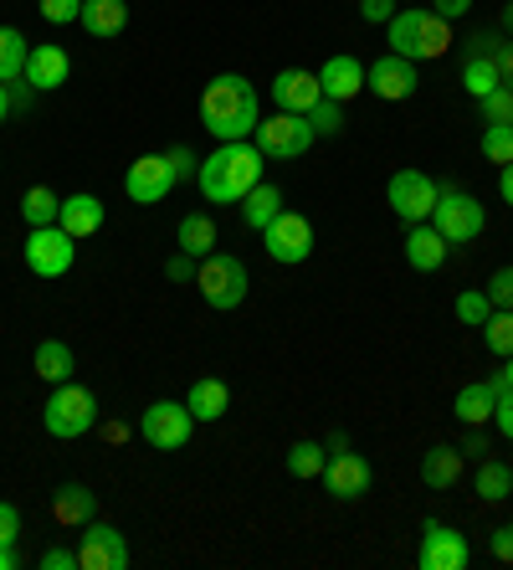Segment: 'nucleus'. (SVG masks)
I'll return each instance as SVG.
<instances>
[{
    "instance_id": "f257e3e1",
    "label": "nucleus",
    "mask_w": 513,
    "mask_h": 570,
    "mask_svg": "<svg viewBox=\"0 0 513 570\" xmlns=\"http://www.w3.org/2000/svg\"><path fill=\"white\" fill-rule=\"evenodd\" d=\"M200 124H206V134L221 139V145H237V139L257 134V124H263V114H257V88H251L241 72H221V78L200 94Z\"/></svg>"
},
{
    "instance_id": "f03ea898",
    "label": "nucleus",
    "mask_w": 513,
    "mask_h": 570,
    "mask_svg": "<svg viewBox=\"0 0 513 570\" xmlns=\"http://www.w3.org/2000/svg\"><path fill=\"white\" fill-rule=\"evenodd\" d=\"M263 165H267L263 149L247 145V139H237V145H221L216 155L200 159L196 186H200V196L211 200V206H237V200L263 180Z\"/></svg>"
},
{
    "instance_id": "7ed1b4c3",
    "label": "nucleus",
    "mask_w": 513,
    "mask_h": 570,
    "mask_svg": "<svg viewBox=\"0 0 513 570\" xmlns=\"http://www.w3.org/2000/svg\"><path fill=\"white\" fill-rule=\"evenodd\" d=\"M385 37H391V52L406 57V62H436V57L452 52V21H442L436 11H395L385 21Z\"/></svg>"
},
{
    "instance_id": "20e7f679",
    "label": "nucleus",
    "mask_w": 513,
    "mask_h": 570,
    "mask_svg": "<svg viewBox=\"0 0 513 570\" xmlns=\"http://www.w3.org/2000/svg\"><path fill=\"white\" fill-rule=\"evenodd\" d=\"M41 426H47L52 438H62V442L88 438L92 426H98V396H92L88 385L62 381L52 396H47V406H41Z\"/></svg>"
},
{
    "instance_id": "39448f33",
    "label": "nucleus",
    "mask_w": 513,
    "mask_h": 570,
    "mask_svg": "<svg viewBox=\"0 0 513 570\" xmlns=\"http://www.w3.org/2000/svg\"><path fill=\"white\" fill-rule=\"evenodd\" d=\"M196 288L211 308H237L241 298H247L251 283H247V267H241L231 253H211V257H200Z\"/></svg>"
},
{
    "instance_id": "423d86ee",
    "label": "nucleus",
    "mask_w": 513,
    "mask_h": 570,
    "mask_svg": "<svg viewBox=\"0 0 513 570\" xmlns=\"http://www.w3.org/2000/svg\"><path fill=\"white\" fill-rule=\"evenodd\" d=\"M436 196H442V180H432L426 170H395L391 186H385V200H391V212L401 216L406 226L432 222Z\"/></svg>"
},
{
    "instance_id": "0eeeda50",
    "label": "nucleus",
    "mask_w": 513,
    "mask_h": 570,
    "mask_svg": "<svg viewBox=\"0 0 513 570\" xmlns=\"http://www.w3.org/2000/svg\"><path fill=\"white\" fill-rule=\"evenodd\" d=\"M432 226L452 242V247H462V242L483 237L487 216H483V206H477V196H467V190H457V186H442L436 212H432Z\"/></svg>"
},
{
    "instance_id": "6e6552de",
    "label": "nucleus",
    "mask_w": 513,
    "mask_h": 570,
    "mask_svg": "<svg viewBox=\"0 0 513 570\" xmlns=\"http://www.w3.org/2000/svg\"><path fill=\"white\" fill-rule=\"evenodd\" d=\"M190 432H196V416H190L185 401H155V406H145V416H139V438L155 452H180L185 442H190Z\"/></svg>"
},
{
    "instance_id": "1a4fd4ad",
    "label": "nucleus",
    "mask_w": 513,
    "mask_h": 570,
    "mask_svg": "<svg viewBox=\"0 0 513 570\" xmlns=\"http://www.w3.org/2000/svg\"><path fill=\"white\" fill-rule=\"evenodd\" d=\"M21 253H27V267L37 278H62L67 267L78 263V237H67L62 226H31Z\"/></svg>"
},
{
    "instance_id": "9d476101",
    "label": "nucleus",
    "mask_w": 513,
    "mask_h": 570,
    "mask_svg": "<svg viewBox=\"0 0 513 570\" xmlns=\"http://www.w3.org/2000/svg\"><path fill=\"white\" fill-rule=\"evenodd\" d=\"M308 145H314V129H308L303 114H273V119L257 124V149H263V159L288 165V159L308 155Z\"/></svg>"
},
{
    "instance_id": "9b49d317",
    "label": "nucleus",
    "mask_w": 513,
    "mask_h": 570,
    "mask_svg": "<svg viewBox=\"0 0 513 570\" xmlns=\"http://www.w3.org/2000/svg\"><path fill=\"white\" fill-rule=\"evenodd\" d=\"M263 247H267V257H273V263H288V267L308 263V257H314V222H308V216H298V212H283L263 232Z\"/></svg>"
},
{
    "instance_id": "f8f14e48",
    "label": "nucleus",
    "mask_w": 513,
    "mask_h": 570,
    "mask_svg": "<svg viewBox=\"0 0 513 570\" xmlns=\"http://www.w3.org/2000/svg\"><path fill=\"white\" fill-rule=\"evenodd\" d=\"M324 483H329V493L339 499V504H355V499H365L369 489H375V468H369V458H359V452H329V463H324Z\"/></svg>"
},
{
    "instance_id": "ddd939ff",
    "label": "nucleus",
    "mask_w": 513,
    "mask_h": 570,
    "mask_svg": "<svg viewBox=\"0 0 513 570\" xmlns=\"http://www.w3.org/2000/svg\"><path fill=\"white\" fill-rule=\"evenodd\" d=\"M467 560H473L467 534L442 524V519H426L422 524V570H462Z\"/></svg>"
},
{
    "instance_id": "4468645a",
    "label": "nucleus",
    "mask_w": 513,
    "mask_h": 570,
    "mask_svg": "<svg viewBox=\"0 0 513 570\" xmlns=\"http://www.w3.org/2000/svg\"><path fill=\"white\" fill-rule=\"evenodd\" d=\"M78 566L82 570H129V540H124L114 524H98V519H92L78 544Z\"/></svg>"
},
{
    "instance_id": "2eb2a0df",
    "label": "nucleus",
    "mask_w": 513,
    "mask_h": 570,
    "mask_svg": "<svg viewBox=\"0 0 513 570\" xmlns=\"http://www.w3.org/2000/svg\"><path fill=\"white\" fill-rule=\"evenodd\" d=\"M124 190H129L134 206H159V200L175 190V175H170V159L165 155H145L134 159L129 175H124Z\"/></svg>"
},
{
    "instance_id": "dca6fc26",
    "label": "nucleus",
    "mask_w": 513,
    "mask_h": 570,
    "mask_svg": "<svg viewBox=\"0 0 513 570\" xmlns=\"http://www.w3.org/2000/svg\"><path fill=\"white\" fill-rule=\"evenodd\" d=\"M365 88L375 98H385V104H401V98H411L416 88H422V72H416V62H406V57H381L375 67H365Z\"/></svg>"
},
{
    "instance_id": "f3484780",
    "label": "nucleus",
    "mask_w": 513,
    "mask_h": 570,
    "mask_svg": "<svg viewBox=\"0 0 513 570\" xmlns=\"http://www.w3.org/2000/svg\"><path fill=\"white\" fill-rule=\"evenodd\" d=\"M67 78H72V57H67L57 41H41V47L27 52V72H21V82H27L31 94H57Z\"/></svg>"
},
{
    "instance_id": "a211bd4d",
    "label": "nucleus",
    "mask_w": 513,
    "mask_h": 570,
    "mask_svg": "<svg viewBox=\"0 0 513 570\" xmlns=\"http://www.w3.org/2000/svg\"><path fill=\"white\" fill-rule=\"evenodd\" d=\"M324 98V88H318V72H303V67H283L273 78V104L283 108V114H308V108Z\"/></svg>"
},
{
    "instance_id": "6ab92c4d",
    "label": "nucleus",
    "mask_w": 513,
    "mask_h": 570,
    "mask_svg": "<svg viewBox=\"0 0 513 570\" xmlns=\"http://www.w3.org/2000/svg\"><path fill=\"white\" fill-rule=\"evenodd\" d=\"M318 88H324V98H334V104H349L355 94H365V62L349 52L329 57V62L318 67Z\"/></svg>"
},
{
    "instance_id": "aec40b11",
    "label": "nucleus",
    "mask_w": 513,
    "mask_h": 570,
    "mask_svg": "<svg viewBox=\"0 0 513 570\" xmlns=\"http://www.w3.org/2000/svg\"><path fill=\"white\" fill-rule=\"evenodd\" d=\"M447 253H452V242L442 237L432 222H416L406 232V263L416 267V273H436V267L447 263Z\"/></svg>"
},
{
    "instance_id": "412c9836",
    "label": "nucleus",
    "mask_w": 513,
    "mask_h": 570,
    "mask_svg": "<svg viewBox=\"0 0 513 570\" xmlns=\"http://www.w3.org/2000/svg\"><path fill=\"white\" fill-rule=\"evenodd\" d=\"M92 514H98V493H92L88 483H62V489L52 493V519L67 524V530H88Z\"/></svg>"
},
{
    "instance_id": "4be33fe9",
    "label": "nucleus",
    "mask_w": 513,
    "mask_h": 570,
    "mask_svg": "<svg viewBox=\"0 0 513 570\" xmlns=\"http://www.w3.org/2000/svg\"><path fill=\"white\" fill-rule=\"evenodd\" d=\"M499 391H503V375H493V381H473V385H462L457 401H452V412H457V422H467V426L493 422Z\"/></svg>"
},
{
    "instance_id": "5701e85b",
    "label": "nucleus",
    "mask_w": 513,
    "mask_h": 570,
    "mask_svg": "<svg viewBox=\"0 0 513 570\" xmlns=\"http://www.w3.org/2000/svg\"><path fill=\"white\" fill-rule=\"evenodd\" d=\"M462 448H447V442H436V448H426L422 452V483L426 489H452V483H462Z\"/></svg>"
},
{
    "instance_id": "b1692460",
    "label": "nucleus",
    "mask_w": 513,
    "mask_h": 570,
    "mask_svg": "<svg viewBox=\"0 0 513 570\" xmlns=\"http://www.w3.org/2000/svg\"><path fill=\"white\" fill-rule=\"evenodd\" d=\"M82 27H88V37L108 41L119 37L124 27H129V0H82Z\"/></svg>"
},
{
    "instance_id": "393cba45",
    "label": "nucleus",
    "mask_w": 513,
    "mask_h": 570,
    "mask_svg": "<svg viewBox=\"0 0 513 570\" xmlns=\"http://www.w3.org/2000/svg\"><path fill=\"white\" fill-rule=\"evenodd\" d=\"M57 226L78 242L92 237V232L103 226V200L98 196H62V216H57Z\"/></svg>"
},
{
    "instance_id": "a878e982",
    "label": "nucleus",
    "mask_w": 513,
    "mask_h": 570,
    "mask_svg": "<svg viewBox=\"0 0 513 570\" xmlns=\"http://www.w3.org/2000/svg\"><path fill=\"white\" fill-rule=\"evenodd\" d=\"M283 212H288V206H283V190L267 186V180H257V186L241 196V222H247L251 232H267Z\"/></svg>"
},
{
    "instance_id": "bb28decb",
    "label": "nucleus",
    "mask_w": 513,
    "mask_h": 570,
    "mask_svg": "<svg viewBox=\"0 0 513 570\" xmlns=\"http://www.w3.org/2000/svg\"><path fill=\"white\" fill-rule=\"evenodd\" d=\"M185 406H190V416L196 422H221L226 406H231V391H226V381H196L190 385V396H185Z\"/></svg>"
},
{
    "instance_id": "cd10ccee",
    "label": "nucleus",
    "mask_w": 513,
    "mask_h": 570,
    "mask_svg": "<svg viewBox=\"0 0 513 570\" xmlns=\"http://www.w3.org/2000/svg\"><path fill=\"white\" fill-rule=\"evenodd\" d=\"M175 247H180V253H190V257H211L216 253V222H211V216H200V212L180 216Z\"/></svg>"
},
{
    "instance_id": "c85d7f7f",
    "label": "nucleus",
    "mask_w": 513,
    "mask_h": 570,
    "mask_svg": "<svg viewBox=\"0 0 513 570\" xmlns=\"http://www.w3.org/2000/svg\"><path fill=\"white\" fill-rule=\"evenodd\" d=\"M31 371H37L47 385L72 381V345H62V340H41L37 360H31Z\"/></svg>"
},
{
    "instance_id": "c756f323",
    "label": "nucleus",
    "mask_w": 513,
    "mask_h": 570,
    "mask_svg": "<svg viewBox=\"0 0 513 570\" xmlns=\"http://www.w3.org/2000/svg\"><path fill=\"white\" fill-rule=\"evenodd\" d=\"M27 37H21V31L16 27H0V82H6V88H16V82H21V72H27Z\"/></svg>"
},
{
    "instance_id": "7c9ffc66",
    "label": "nucleus",
    "mask_w": 513,
    "mask_h": 570,
    "mask_svg": "<svg viewBox=\"0 0 513 570\" xmlns=\"http://www.w3.org/2000/svg\"><path fill=\"white\" fill-rule=\"evenodd\" d=\"M473 489H477V499H483V504H503V499L513 493V468L483 458V468H477V478H473Z\"/></svg>"
},
{
    "instance_id": "2f4dec72",
    "label": "nucleus",
    "mask_w": 513,
    "mask_h": 570,
    "mask_svg": "<svg viewBox=\"0 0 513 570\" xmlns=\"http://www.w3.org/2000/svg\"><path fill=\"white\" fill-rule=\"evenodd\" d=\"M21 216H27V226H57V216H62V196H57L52 186H31L27 196H21Z\"/></svg>"
},
{
    "instance_id": "473e14b6",
    "label": "nucleus",
    "mask_w": 513,
    "mask_h": 570,
    "mask_svg": "<svg viewBox=\"0 0 513 570\" xmlns=\"http://www.w3.org/2000/svg\"><path fill=\"white\" fill-rule=\"evenodd\" d=\"M324 463H329V448H324V442H293L288 448L293 478H324Z\"/></svg>"
},
{
    "instance_id": "72a5a7b5",
    "label": "nucleus",
    "mask_w": 513,
    "mask_h": 570,
    "mask_svg": "<svg viewBox=\"0 0 513 570\" xmlns=\"http://www.w3.org/2000/svg\"><path fill=\"white\" fill-rule=\"evenodd\" d=\"M499 82L503 78H499V62H493V57H467V62H462V88L473 98H487Z\"/></svg>"
},
{
    "instance_id": "f704fd0d",
    "label": "nucleus",
    "mask_w": 513,
    "mask_h": 570,
    "mask_svg": "<svg viewBox=\"0 0 513 570\" xmlns=\"http://www.w3.org/2000/svg\"><path fill=\"white\" fill-rule=\"evenodd\" d=\"M483 345L493 350L499 360H509V355H513V308H493V314H487V324H483Z\"/></svg>"
},
{
    "instance_id": "c9c22d12",
    "label": "nucleus",
    "mask_w": 513,
    "mask_h": 570,
    "mask_svg": "<svg viewBox=\"0 0 513 570\" xmlns=\"http://www.w3.org/2000/svg\"><path fill=\"white\" fill-rule=\"evenodd\" d=\"M477 149H483V159H487V165H499V170H503V165H513V124H487L483 145H477Z\"/></svg>"
},
{
    "instance_id": "e433bc0d",
    "label": "nucleus",
    "mask_w": 513,
    "mask_h": 570,
    "mask_svg": "<svg viewBox=\"0 0 513 570\" xmlns=\"http://www.w3.org/2000/svg\"><path fill=\"white\" fill-rule=\"evenodd\" d=\"M303 119H308V129H314V139H334V134L344 129V104H334V98H318V104L308 108Z\"/></svg>"
},
{
    "instance_id": "4c0bfd02",
    "label": "nucleus",
    "mask_w": 513,
    "mask_h": 570,
    "mask_svg": "<svg viewBox=\"0 0 513 570\" xmlns=\"http://www.w3.org/2000/svg\"><path fill=\"white\" fill-rule=\"evenodd\" d=\"M452 314L467 324V330H483L487 314H493V304H487V293L483 288H462L457 293V304H452Z\"/></svg>"
},
{
    "instance_id": "58836bf2",
    "label": "nucleus",
    "mask_w": 513,
    "mask_h": 570,
    "mask_svg": "<svg viewBox=\"0 0 513 570\" xmlns=\"http://www.w3.org/2000/svg\"><path fill=\"white\" fill-rule=\"evenodd\" d=\"M477 108H483V124H513V88H493L487 98H477Z\"/></svg>"
},
{
    "instance_id": "ea45409f",
    "label": "nucleus",
    "mask_w": 513,
    "mask_h": 570,
    "mask_svg": "<svg viewBox=\"0 0 513 570\" xmlns=\"http://www.w3.org/2000/svg\"><path fill=\"white\" fill-rule=\"evenodd\" d=\"M483 293H487V304H493V308H513V263L499 267V273L487 278Z\"/></svg>"
},
{
    "instance_id": "a19ab883",
    "label": "nucleus",
    "mask_w": 513,
    "mask_h": 570,
    "mask_svg": "<svg viewBox=\"0 0 513 570\" xmlns=\"http://www.w3.org/2000/svg\"><path fill=\"white\" fill-rule=\"evenodd\" d=\"M82 16V0H41V21H52V27H72Z\"/></svg>"
},
{
    "instance_id": "79ce46f5",
    "label": "nucleus",
    "mask_w": 513,
    "mask_h": 570,
    "mask_svg": "<svg viewBox=\"0 0 513 570\" xmlns=\"http://www.w3.org/2000/svg\"><path fill=\"white\" fill-rule=\"evenodd\" d=\"M165 159H170L175 186H180V180H190V175L200 170V159H196V149H190V145H175V149H165Z\"/></svg>"
},
{
    "instance_id": "37998d69",
    "label": "nucleus",
    "mask_w": 513,
    "mask_h": 570,
    "mask_svg": "<svg viewBox=\"0 0 513 570\" xmlns=\"http://www.w3.org/2000/svg\"><path fill=\"white\" fill-rule=\"evenodd\" d=\"M196 273H200V257H190V253H175L165 263V278L170 283H196Z\"/></svg>"
},
{
    "instance_id": "c03bdc74",
    "label": "nucleus",
    "mask_w": 513,
    "mask_h": 570,
    "mask_svg": "<svg viewBox=\"0 0 513 570\" xmlns=\"http://www.w3.org/2000/svg\"><path fill=\"white\" fill-rule=\"evenodd\" d=\"M487 550H493V560L513 566V524H499V530L487 534Z\"/></svg>"
},
{
    "instance_id": "a18cd8bd",
    "label": "nucleus",
    "mask_w": 513,
    "mask_h": 570,
    "mask_svg": "<svg viewBox=\"0 0 513 570\" xmlns=\"http://www.w3.org/2000/svg\"><path fill=\"white\" fill-rule=\"evenodd\" d=\"M493 426H499L503 438L513 442V391H509V385L499 391V406H493Z\"/></svg>"
},
{
    "instance_id": "49530a36",
    "label": "nucleus",
    "mask_w": 513,
    "mask_h": 570,
    "mask_svg": "<svg viewBox=\"0 0 513 570\" xmlns=\"http://www.w3.org/2000/svg\"><path fill=\"white\" fill-rule=\"evenodd\" d=\"M509 37H499V31H477L473 41H467V57H499V47Z\"/></svg>"
},
{
    "instance_id": "de8ad7c7",
    "label": "nucleus",
    "mask_w": 513,
    "mask_h": 570,
    "mask_svg": "<svg viewBox=\"0 0 513 570\" xmlns=\"http://www.w3.org/2000/svg\"><path fill=\"white\" fill-rule=\"evenodd\" d=\"M359 16H365L369 27H385L395 16V0H359Z\"/></svg>"
},
{
    "instance_id": "09e8293b",
    "label": "nucleus",
    "mask_w": 513,
    "mask_h": 570,
    "mask_svg": "<svg viewBox=\"0 0 513 570\" xmlns=\"http://www.w3.org/2000/svg\"><path fill=\"white\" fill-rule=\"evenodd\" d=\"M41 570H82L78 566V550H62V544H52V550L41 556Z\"/></svg>"
},
{
    "instance_id": "8fccbe9b",
    "label": "nucleus",
    "mask_w": 513,
    "mask_h": 570,
    "mask_svg": "<svg viewBox=\"0 0 513 570\" xmlns=\"http://www.w3.org/2000/svg\"><path fill=\"white\" fill-rule=\"evenodd\" d=\"M16 534H21V514L11 504H0V544H16Z\"/></svg>"
},
{
    "instance_id": "3c124183",
    "label": "nucleus",
    "mask_w": 513,
    "mask_h": 570,
    "mask_svg": "<svg viewBox=\"0 0 513 570\" xmlns=\"http://www.w3.org/2000/svg\"><path fill=\"white\" fill-rule=\"evenodd\" d=\"M432 11L442 16V21H462V16L473 11V0H432Z\"/></svg>"
},
{
    "instance_id": "603ef678",
    "label": "nucleus",
    "mask_w": 513,
    "mask_h": 570,
    "mask_svg": "<svg viewBox=\"0 0 513 570\" xmlns=\"http://www.w3.org/2000/svg\"><path fill=\"white\" fill-rule=\"evenodd\" d=\"M493 62H499V78H503V88H513V37L499 47V57H493Z\"/></svg>"
},
{
    "instance_id": "864d4df0",
    "label": "nucleus",
    "mask_w": 513,
    "mask_h": 570,
    "mask_svg": "<svg viewBox=\"0 0 513 570\" xmlns=\"http://www.w3.org/2000/svg\"><path fill=\"white\" fill-rule=\"evenodd\" d=\"M462 458H487V432H467L462 438Z\"/></svg>"
},
{
    "instance_id": "5fc2aeb1",
    "label": "nucleus",
    "mask_w": 513,
    "mask_h": 570,
    "mask_svg": "<svg viewBox=\"0 0 513 570\" xmlns=\"http://www.w3.org/2000/svg\"><path fill=\"white\" fill-rule=\"evenodd\" d=\"M499 190H503V200L513 206V165H503V170H499Z\"/></svg>"
},
{
    "instance_id": "6e6d98bb",
    "label": "nucleus",
    "mask_w": 513,
    "mask_h": 570,
    "mask_svg": "<svg viewBox=\"0 0 513 570\" xmlns=\"http://www.w3.org/2000/svg\"><path fill=\"white\" fill-rule=\"evenodd\" d=\"M21 560H16V544H0V570H16Z\"/></svg>"
},
{
    "instance_id": "4d7b16f0",
    "label": "nucleus",
    "mask_w": 513,
    "mask_h": 570,
    "mask_svg": "<svg viewBox=\"0 0 513 570\" xmlns=\"http://www.w3.org/2000/svg\"><path fill=\"white\" fill-rule=\"evenodd\" d=\"M11 88H6V82H0V124H6V119H11Z\"/></svg>"
},
{
    "instance_id": "13d9d810",
    "label": "nucleus",
    "mask_w": 513,
    "mask_h": 570,
    "mask_svg": "<svg viewBox=\"0 0 513 570\" xmlns=\"http://www.w3.org/2000/svg\"><path fill=\"white\" fill-rule=\"evenodd\" d=\"M503 37H513V0L503 6Z\"/></svg>"
},
{
    "instance_id": "bf43d9fd",
    "label": "nucleus",
    "mask_w": 513,
    "mask_h": 570,
    "mask_svg": "<svg viewBox=\"0 0 513 570\" xmlns=\"http://www.w3.org/2000/svg\"><path fill=\"white\" fill-rule=\"evenodd\" d=\"M499 375H503V385H509V391H513V355L503 360V371H499Z\"/></svg>"
}]
</instances>
